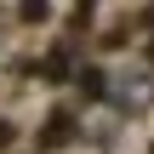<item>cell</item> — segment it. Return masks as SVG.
<instances>
[{"label":"cell","instance_id":"6da1fadb","mask_svg":"<svg viewBox=\"0 0 154 154\" xmlns=\"http://www.w3.org/2000/svg\"><path fill=\"white\" fill-rule=\"evenodd\" d=\"M69 126H74L69 114H51V120H46V131H40V143H46V149H63V143H69Z\"/></svg>","mask_w":154,"mask_h":154},{"label":"cell","instance_id":"7a4b0ae2","mask_svg":"<svg viewBox=\"0 0 154 154\" xmlns=\"http://www.w3.org/2000/svg\"><path fill=\"white\" fill-rule=\"evenodd\" d=\"M6 143H11V126H0V149H6Z\"/></svg>","mask_w":154,"mask_h":154}]
</instances>
